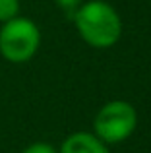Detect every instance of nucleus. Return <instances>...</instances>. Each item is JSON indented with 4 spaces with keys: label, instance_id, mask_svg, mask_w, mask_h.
Returning a JSON list of instances; mask_svg holds the SVG:
<instances>
[{
    "label": "nucleus",
    "instance_id": "nucleus-1",
    "mask_svg": "<svg viewBox=\"0 0 151 153\" xmlns=\"http://www.w3.org/2000/svg\"><path fill=\"white\" fill-rule=\"evenodd\" d=\"M72 19L79 37L95 49H109L122 35V22L118 12L103 0L83 2L76 10Z\"/></svg>",
    "mask_w": 151,
    "mask_h": 153
},
{
    "label": "nucleus",
    "instance_id": "nucleus-2",
    "mask_svg": "<svg viewBox=\"0 0 151 153\" xmlns=\"http://www.w3.org/2000/svg\"><path fill=\"white\" fill-rule=\"evenodd\" d=\"M41 45V31L31 19L14 18L2 23L0 29V54L14 64H23L35 56Z\"/></svg>",
    "mask_w": 151,
    "mask_h": 153
},
{
    "label": "nucleus",
    "instance_id": "nucleus-3",
    "mask_svg": "<svg viewBox=\"0 0 151 153\" xmlns=\"http://www.w3.org/2000/svg\"><path fill=\"white\" fill-rule=\"evenodd\" d=\"M138 124L136 108L126 101L107 103L95 116V136L105 143H118L134 134Z\"/></svg>",
    "mask_w": 151,
    "mask_h": 153
},
{
    "label": "nucleus",
    "instance_id": "nucleus-4",
    "mask_svg": "<svg viewBox=\"0 0 151 153\" xmlns=\"http://www.w3.org/2000/svg\"><path fill=\"white\" fill-rule=\"evenodd\" d=\"M60 153H109V149L95 134L76 132L62 142Z\"/></svg>",
    "mask_w": 151,
    "mask_h": 153
},
{
    "label": "nucleus",
    "instance_id": "nucleus-5",
    "mask_svg": "<svg viewBox=\"0 0 151 153\" xmlns=\"http://www.w3.org/2000/svg\"><path fill=\"white\" fill-rule=\"evenodd\" d=\"M19 16V0H0V23Z\"/></svg>",
    "mask_w": 151,
    "mask_h": 153
},
{
    "label": "nucleus",
    "instance_id": "nucleus-6",
    "mask_svg": "<svg viewBox=\"0 0 151 153\" xmlns=\"http://www.w3.org/2000/svg\"><path fill=\"white\" fill-rule=\"evenodd\" d=\"M54 2H56V6L60 8L70 19H72L74 14H76V10L83 4V0H54Z\"/></svg>",
    "mask_w": 151,
    "mask_h": 153
},
{
    "label": "nucleus",
    "instance_id": "nucleus-7",
    "mask_svg": "<svg viewBox=\"0 0 151 153\" xmlns=\"http://www.w3.org/2000/svg\"><path fill=\"white\" fill-rule=\"evenodd\" d=\"M23 153H56V149L47 142H35L31 146H27L23 149Z\"/></svg>",
    "mask_w": 151,
    "mask_h": 153
}]
</instances>
